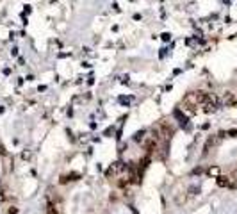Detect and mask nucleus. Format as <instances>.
I'll list each match as a JSON object with an SVG mask.
<instances>
[{
  "instance_id": "obj_13",
  "label": "nucleus",
  "mask_w": 237,
  "mask_h": 214,
  "mask_svg": "<svg viewBox=\"0 0 237 214\" xmlns=\"http://www.w3.org/2000/svg\"><path fill=\"white\" fill-rule=\"evenodd\" d=\"M200 173H203V168H201V166H198V168L193 170V175H200Z\"/></svg>"
},
{
  "instance_id": "obj_16",
  "label": "nucleus",
  "mask_w": 237,
  "mask_h": 214,
  "mask_svg": "<svg viewBox=\"0 0 237 214\" xmlns=\"http://www.w3.org/2000/svg\"><path fill=\"white\" fill-rule=\"evenodd\" d=\"M7 214H18V209H16V207H11V209L7 211Z\"/></svg>"
},
{
  "instance_id": "obj_12",
  "label": "nucleus",
  "mask_w": 237,
  "mask_h": 214,
  "mask_svg": "<svg viewBox=\"0 0 237 214\" xmlns=\"http://www.w3.org/2000/svg\"><path fill=\"white\" fill-rule=\"evenodd\" d=\"M198 191H200V187H198V186H191V187H189V193H191V195H196Z\"/></svg>"
},
{
  "instance_id": "obj_6",
  "label": "nucleus",
  "mask_w": 237,
  "mask_h": 214,
  "mask_svg": "<svg viewBox=\"0 0 237 214\" xmlns=\"http://www.w3.org/2000/svg\"><path fill=\"white\" fill-rule=\"evenodd\" d=\"M230 184H228V187L230 189H237V170H234L232 173H230Z\"/></svg>"
},
{
  "instance_id": "obj_11",
  "label": "nucleus",
  "mask_w": 237,
  "mask_h": 214,
  "mask_svg": "<svg viewBox=\"0 0 237 214\" xmlns=\"http://www.w3.org/2000/svg\"><path fill=\"white\" fill-rule=\"evenodd\" d=\"M226 136H230V137H237V129H230V130L226 132Z\"/></svg>"
},
{
  "instance_id": "obj_14",
  "label": "nucleus",
  "mask_w": 237,
  "mask_h": 214,
  "mask_svg": "<svg viewBox=\"0 0 237 214\" xmlns=\"http://www.w3.org/2000/svg\"><path fill=\"white\" fill-rule=\"evenodd\" d=\"M130 100H132L130 97H128V98H125V97H121V98H119V102H121V104H128Z\"/></svg>"
},
{
  "instance_id": "obj_3",
  "label": "nucleus",
  "mask_w": 237,
  "mask_h": 214,
  "mask_svg": "<svg viewBox=\"0 0 237 214\" xmlns=\"http://www.w3.org/2000/svg\"><path fill=\"white\" fill-rule=\"evenodd\" d=\"M173 118H177L178 123H180V127H184V129H187V125H189V118L185 116L180 109H175L173 111Z\"/></svg>"
},
{
  "instance_id": "obj_17",
  "label": "nucleus",
  "mask_w": 237,
  "mask_h": 214,
  "mask_svg": "<svg viewBox=\"0 0 237 214\" xmlns=\"http://www.w3.org/2000/svg\"><path fill=\"white\" fill-rule=\"evenodd\" d=\"M0 155H7V152H5V148H4V145H0Z\"/></svg>"
},
{
  "instance_id": "obj_7",
  "label": "nucleus",
  "mask_w": 237,
  "mask_h": 214,
  "mask_svg": "<svg viewBox=\"0 0 237 214\" xmlns=\"http://www.w3.org/2000/svg\"><path fill=\"white\" fill-rule=\"evenodd\" d=\"M216 141H217L216 137H209V139H207V143H205V146H203V155H207V154H209L210 146H212V145H214Z\"/></svg>"
},
{
  "instance_id": "obj_2",
  "label": "nucleus",
  "mask_w": 237,
  "mask_h": 214,
  "mask_svg": "<svg viewBox=\"0 0 237 214\" xmlns=\"http://www.w3.org/2000/svg\"><path fill=\"white\" fill-rule=\"evenodd\" d=\"M125 170H127V164H125V162H121V161H118V162H114V164L107 170V173H105V175H107V178H111V177L119 175V173H121V171H125Z\"/></svg>"
},
{
  "instance_id": "obj_1",
  "label": "nucleus",
  "mask_w": 237,
  "mask_h": 214,
  "mask_svg": "<svg viewBox=\"0 0 237 214\" xmlns=\"http://www.w3.org/2000/svg\"><path fill=\"white\" fill-rule=\"evenodd\" d=\"M155 130H157L160 136L164 137V139H169V137L175 134V127L171 125V123H168V121H159V125L155 127Z\"/></svg>"
},
{
  "instance_id": "obj_5",
  "label": "nucleus",
  "mask_w": 237,
  "mask_h": 214,
  "mask_svg": "<svg viewBox=\"0 0 237 214\" xmlns=\"http://www.w3.org/2000/svg\"><path fill=\"white\" fill-rule=\"evenodd\" d=\"M216 184L219 187H228V184H230V178L225 175H217L216 177Z\"/></svg>"
},
{
  "instance_id": "obj_4",
  "label": "nucleus",
  "mask_w": 237,
  "mask_h": 214,
  "mask_svg": "<svg viewBox=\"0 0 237 214\" xmlns=\"http://www.w3.org/2000/svg\"><path fill=\"white\" fill-rule=\"evenodd\" d=\"M221 104H223V105H226V107H234V105H237V98L234 97V93L226 91V93L223 95V100H221Z\"/></svg>"
},
{
  "instance_id": "obj_15",
  "label": "nucleus",
  "mask_w": 237,
  "mask_h": 214,
  "mask_svg": "<svg viewBox=\"0 0 237 214\" xmlns=\"http://www.w3.org/2000/svg\"><path fill=\"white\" fill-rule=\"evenodd\" d=\"M162 39H164V41H169V39H171L169 32H164V34H162Z\"/></svg>"
},
{
  "instance_id": "obj_10",
  "label": "nucleus",
  "mask_w": 237,
  "mask_h": 214,
  "mask_svg": "<svg viewBox=\"0 0 237 214\" xmlns=\"http://www.w3.org/2000/svg\"><path fill=\"white\" fill-rule=\"evenodd\" d=\"M144 137H146V130H139V132H136V136H134V141H144Z\"/></svg>"
},
{
  "instance_id": "obj_8",
  "label": "nucleus",
  "mask_w": 237,
  "mask_h": 214,
  "mask_svg": "<svg viewBox=\"0 0 237 214\" xmlns=\"http://www.w3.org/2000/svg\"><path fill=\"white\" fill-rule=\"evenodd\" d=\"M46 214H59L57 205H55L54 202H48V205H46Z\"/></svg>"
},
{
  "instance_id": "obj_9",
  "label": "nucleus",
  "mask_w": 237,
  "mask_h": 214,
  "mask_svg": "<svg viewBox=\"0 0 237 214\" xmlns=\"http://www.w3.org/2000/svg\"><path fill=\"white\" fill-rule=\"evenodd\" d=\"M207 175L209 177H217L219 175V166H210V168L207 170Z\"/></svg>"
}]
</instances>
